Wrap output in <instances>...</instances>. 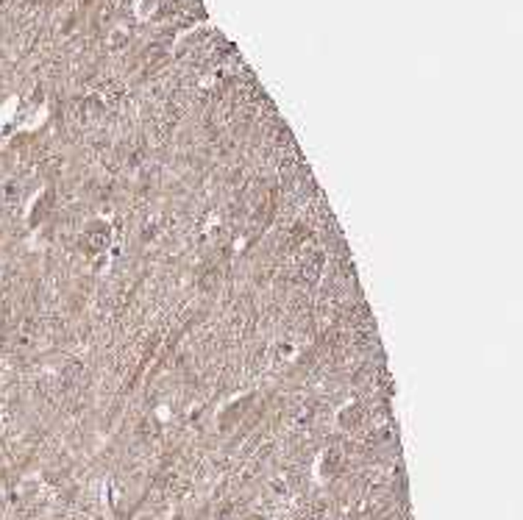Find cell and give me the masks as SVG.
Returning <instances> with one entry per match:
<instances>
[{
    "instance_id": "1",
    "label": "cell",
    "mask_w": 523,
    "mask_h": 520,
    "mask_svg": "<svg viewBox=\"0 0 523 520\" xmlns=\"http://www.w3.org/2000/svg\"><path fill=\"white\" fill-rule=\"evenodd\" d=\"M337 423H340V429L354 431L356 426H362V423H365V409H362L359 404H348V406H342V409H340Z\"/></svg>"
},
{
    "instance_id": "2",
    "label": "cell",
    "mask_w": 523,
    "mask_h": 520,
    "mask_svg": "<svg viewBox=\"0 0 523 520\" xmlns=\"http://www.w3.org/2000/svg\"><path fill=\"white\" fill-rule=\"evenodd\" d=\"M86 237H89L86 243H92V248H95V251H100V248H106V243H109V226L95 223V226H89Z\"/></svg>"
}]
</instances>
